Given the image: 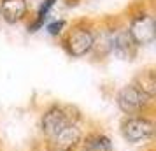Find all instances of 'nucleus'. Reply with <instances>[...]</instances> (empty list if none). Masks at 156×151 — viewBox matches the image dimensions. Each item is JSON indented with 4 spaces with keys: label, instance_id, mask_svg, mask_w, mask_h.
<instances>
[{
    "label": "nucleus",
    "instance_id": "nucleus-2",
    "mask_svg": "<svg viewBox=\"0 0 156 151\" xmlns=\"http://www.w3.org/2000/svg\"><path fill=\"white\" fill-rule=\"evenodd\" d=\"M119 132L123 139L130 144H144L154 137V121L147 114L125 116L119 123Z\"/></svg>",
    "mask_w": 156,
    "mask_h": 151
},
{
    "label": "nucleus",
    "instance_id": "nucleus-9",
    "mask_svg": "<svg viewBox=\"0 0 156 151\" xmlns=\"http://www.w3.org/2000/svg\"><path fill=\"white\" fill-rule=\"evenodd\" d=\"M81 151H114L111 137L102 132H90L84 134L83 141L79 144Z\"/></svg>",
    "mask_w": 156,
    "mask_h": 151
},
{
    "label": "nucleus",
    "instance_id": "nucleus-7",
    "mask_svg": "<svg viewBox=\"0 0 156 151\" xmlns=\"http://www.w3.org/2000/svg\"><path fill=\"white\" fill-rule=\"evenodd\" d=\"M84 137V130L81 128V123H72L65 127L53 141H49V146L53 149H69L76 151Z\"/></svg>",
    "mask_w": 156,
    "mask_h": 151
},
{
    "label": "nucleus",
    "instance_id": "nucleus-5",
    "mask_svg": "<svg viewBox=\"0 0 156 151\" xmlns=\"http://www.w3.org/2000/svg\"><path fill=\"white\" fill-rule=\"evenodd\" d=\"M65 49L74 58L90 55L93 49V32L86 27H77L70 30L65 39Z\"/></svg>",
    "mask_w": 156,
    "mask_h": 151
},
{
    "label": "nucleus",
    "instance_id": "nucleus-4",
    "mask_svg": "<svg viewBox=\"0 0 156 151\" xmlns=\"http://www.w3.org/2000/svg\"><path fill=\"white\" fill-rule=\"evenodd\" d=\"M154 18L149 13H139L132 18L128 34L133 39L135 46H147L154 41Z\"/></svg>",
    "mask_w": 156,
    "mask_h": 151
},
{
    "label": "nucleus",
    "instance_id": "nucleus-6",
    "mask_svg": "<svg viewBox=\"0 0 156 151\" xmlns=\"http://www.w3.org/2000/svg\"><path fill=\"white\" fill-rule=\"evenodd\" d=\"M111 55L121 60H133L137 46L126 28H111Z\"/></svg>",
    "mask_w": 156,
    "mask_h": 151
},
{
    "label": "nucleus",
    "instance_id": "nucleus-13",
    "mask_svg": "<svg viewBox=\"0 0 156 151\" xmlns=\"http://www.w3.org/2000/svg\"><path fill=\"white\" fill-rule=\"evenodd\" d=\"M51 151H69V149H53V148H51Z\"/></svg>",
    "mask_w": 156,
    "mask_h": 151
},
{
    "label": "nucleus",
    "instance_id": "nucleus-10",
    "mask_svg": "<svg viewBox=\"0 0 156 151\" xmlns=\"http://www.w3.org/2000/svg\"><path fill=\"white\" fill-rule=\"evenodd\" d=\"M132 84H135L140 92H144L146 95H149L151 99H154V95H156V74H154L153 69L140 70L133 77Z\"/></svg>",
    "mask_w": 156,
    "mask_h": 151
},
{
    "label": "nucleus",
    "instance_id": "nucleus-8",
    "mask_svg": "<svg viewBox=\"0 0 156 151\" xmlns=\"http://www.w3.org/2000/svg\"><path fill=\"white\" fill-rule=\"evenodd\" d=\"M27 2L25 0H2L0 4V14L4 18V21L9 25L21 21L27 14Z\"/></svg>",
    "mask_w": 156,
    "mask_h": 151
},
{
    "label": "nucleus",
    "instance_id": "nucleus-1",
    "mask_svg": "<svg viewBox=\"0 0 156 151\" xmlns=\"http://www.w3.org/2000/svg\"><path fill=\"white\" fill-rule=\"evenodd\" d=\"M81 121H83V116L79 111H76V107L53 104L42 113L41 121H39V128H41V134L48 141H53L65 127Z\"/></svg>",
    "mask_w": 156,
    "mask_h": 151
},
{
    "label": "nucleus",
    "instance_id": "nucleus-3",
    "mask_svg": "<svg viewBox=\"0 0 156 151\" xmlns=\"http://www.w3.org/2000/svg\"><path fill=\"white\" fill-rule=\"evenodd\" d=\"M153 99L140 92L135 84H125L116 95V106L125 116L147 114V111L153 107Z\"/></svg>",
    "mask_w": 156,
    "mask_h": 151
},
{
    "label": "nucleus",
    "instance_id": "nucleus-11",
    "mask_svg": "<svg viewBox=\"0 0 156 151\" xmlns=\"http://www.w3.org/2000/svg\"><path fill=\"white\" fill-rule=\"evenodd\" d=\"M55 2H56V0H44L42 4H41V7H39V11H37L34 21L28 25L30 34H34V32H37V30H41L44 27V21H46V18L49 16L51 9H53V5H55Z\"/></svg>",
    "mask_w": 156,
    "mask_h": 151
},
{
    "label": "nucleus",
    "instance_id": "nucleus-12",
    "mask_svg": "<svg viewBox=\"0 0 156 151\" xmlns=\"http://www.w3.org/2000/svg\"><path fill=\"white\" fill-rule=\"evenodd\" d=\"M63 27H65V21H63V20H58V21L49 23V25L46 27V30H48V34H49V35L56 37V35H60V34H62Z\"/></svg>",
    "mask_w": 156,
    "mask_h": 151
}]
</instances>
